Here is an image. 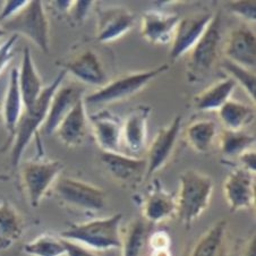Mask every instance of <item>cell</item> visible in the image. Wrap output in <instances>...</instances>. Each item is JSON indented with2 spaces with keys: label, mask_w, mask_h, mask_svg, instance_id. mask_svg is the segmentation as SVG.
<instances>
[{
  "label": "cell",
  "mask_w": 256,
  "mask_h": 256,
  "mask_svg": "<svg viewBox=\"0 0 256 256\" xmlns=\"http://www.w3.org/2000/svg\"><path fill=\"white\" fill-rule=\"evenodd\" d=\"M213 188L212 178L198 170L187 169L179 174L176 216L186 229H190L210 206Z\"/></svg>",
  "instance_id": "6da1fadb"
},
{
  "label": "cell",
  "mask_w": 256,
  "mask_h": 256,
  "mask_svg": "<svg viewBox=\"0 0 256 256\" xmlns=\"http://www.w3.org/2000/svg\"><path fill=\"white\" fill-rule=\"evenodd\" d=\"M67 75L65 70H60L52 82L44 86L41 96L31 108L24 109L16 124L15 130L12 135V142L10 148V164L16 169L20 166L23 153L31 140L36 136L39 128L42 127L48 114L50 101L54 92L60 86L64 78Z\"/></svg>",
  "instance_id": "7a4b0ae2"
},
{
  "label": "cell",
  "mask_w": 256,
  "mask_h": 256,
  "mask_svg": "<svg viewBox=\"0 0 256 256\" xmlns=\"http://www.w3.org/2000/svg\"><path fill=\"white\" fill-rule=\"evenodd\" d=\"M122 213L83 224H72L60 234L62 240L76 242L90 250L104 252L122 247Z\"/></svg>",
  "instance_id": "3957f363"
},
{
  "label": "cell",
  "mask_w": 256,
  "mask_h": 256,
  "mask_svg": "<svg viewBox=\"0 0 256 256\" xmlns=\"http://www.w3.org/2000/svg\"><path fill=\"white\" fill-rule=\"evenodd\" d=\"M169 70V64H162L146 70L132 72L118 76L117 78L106 82L104 86L99 88L90 96L83 98L84 104L85 106L112 104L114 102L126 100L142 91L148 83L167 72Z\"/></svg>",
  "instance_id": "277c9868"
},
{
  "label": "cell",
  "mask_w": 256,
  "mask_h": 256,
  "mask_svg": "<svg viewBox=\"0 0 256 256\" xmlns=\"http://www.w3.org/2000/svg\"><path fill=\"white\" fill-rule=\"evenodd\" d=\"M221 41V15L218 12L213 16L202 38L188 52L186 76L190 83H198L210 74L219 58Z\"/></svg>",
  "instance_id": "5b68a950"
},
{
  "label": "cell",
  "mask_w": 256,
  "mask_h": 256,
  "mask_svg": "<svg viewBox=\"0 0 256 256\" xmlns=\"http://www.w3.org/2000/svg\"><path fill=\"white\" fill-rule=\"evenodd\" d=\"M5 31L24 36L32 41L42 52L50 51V24L44 2L31 0L28 6L12 18L2 23Z\"/></svg>",
  "instance_id": "8992f818"
},
{
  "label": "cell",
  "mask_w": 256,
  "mask_h": 256,
  "mask_svg": "<svg viewBox=\"0 0 256 256\" xmlns=\"http://www.w3.org/2000/svg\"><path fill=\"white\" fill-rule=\"evenodd\" d=\"M64 169L59 160H30L20 168V182L32 208H38L41 200L54 185Z\"/></svg>",
  "instance_id": "52a82bcc"
},
{
  "label": "cell",
  "mask_w": 256,
  "mask_h": 256,
  "mask_svg": "<svg viewBox=\"0 0 256 256\" xmlns=\"http://www.w3.org/2000/svg\"><path fill=\"white\" fill-rule=\"evenodd\" d=\"M54 194L65 206L83 212L101 211L106 204V192L80 179L62 177L54 185Z\"/></svg>",
  "instance_id": "ba28073f"
},
{
  "label": "cell",
  "mask_w": 256,
  "mask_h": 256,
  "mask_svg": "<svg viewBox=\"0 0 256 256\" xmlns=\"http://www.w3.org/2000/svg\"><path fill=\"white\" fill-rule=\"evenodd\" d=\"M100 164L114 182L122 186L138 187L146 180V160L122 152H104L99 154Z\"/></svg>",
  "instance_id": "9c48e42d"
},
{
  "label": "cell",
  "mask_w": 256,
  "mask_h": 256,
  "mask_svg": "<svg viewBox=\"0 0 256 256\" xmlns=\"http://www.w3.org/2000/svg\"><path fill=\"white\" fill-rule=\"evenodd\" d=\"M180 116L174 117V120L158 132L156 138L146 152V179L151 178L156 172H160L172 160L177 140L182 130Z\"/></svg>",
  "instance_id": "30bf717a"
},
{
  "label": "cell",
  "mask_w": 256,
  "mask_h": 256,
  "mask_svg": "<svg viewBox=\"0 0 256 256\" xmlns=\"http://www.w3.org/2000/svg\"><path fill=\"white\" fill-rule=\"evenodd\" d=\"M214 14L213 12H203L200 15L187 16L180 18L174 30L172 40L170 42L169 58L172 62L185 56L194 48L198 40L211 23Z\"/></svg>",
  "instance_id": "8fae6325"
},
{
  "label": "cell",
  "mask_w": 256,
  "mask_h": 256,
  "mask_svg": "<svg viewBox=\"0 0 256 256\" xmlns=\"http://www.w3.org/2000/svg\"><path fill=\"white\" fill-rule=\"evenodd\" d=\"M224 198L232 212L252 208L255 204L254 174L242 169L234 168L228 174L222 184Z\"/></svg>",
  "instance_id": "7c38bea8"
},
{
  "label": "cell",
  "mask_w": 256,
  "mask_h": 256,
  "mask_svg": "<svg viewBox=\"0 0 256 256\" xmlns=\"http://www.w3.org/2000/svg\"><path fill=\"white\" fill-rule=\"evenodd\" d=\"M96 41L100 44L114 42L134 28L135 15L127 8L112 6L98 8Z\"/></svg>",
  "instance_id": "4fadbf2b"
},
{
  "label": "cell",
  "mask_w": 256,
  "mask_h": 256,
  "mask_svg": "<svg viewBox=\"0 0 256 256\" xmlns=\"http://www.w3.org/2000/svg\"><path fill=\"white\" fill-rule=\"evenodd\" d=\"M150 114V106L140 104L128 114L125 122H122V144L127 150L128 156L142 158L145 152Z\"/></svg>",
  "instance_id": "5bb4252c"
},
{
  "label": "cell",
  "mask_w": 256,
  "mask_h": 256,
  "mask_svg": "<svg viewBox=\"0 0 256 256\" xmlns=\"http://www.w3.org/2000/svg\"><path fill=\"white\" fill-rule=\"evenodd\" d=\"M176 196L164 190L159 179L152 182L142 200V216L145 222L161 224L176 216Z\"/></svg>",
  "instance_id": "9a60e30c"
},
{
  "label": "cell",
  "mask_w": 256,
  "mask_h": 256,
  "mask_svg": "<svg viewBox=\"0 0 256 256\" xmlns=\"http://www.w3.org/2000/svg\"><path fill=\"white\" fill-rule=\"evenodd\" d=\"M224 59L247 70H253L256 65V36L247 25H240L229 33L224 46Z\"/></svg>",
  "instance_id": "2e32d148"
},
{
  "label": "cell",
  "mask_w": 256,
  "mask_h": 256,
  "mask_svg": "<svg viewBox=\"0 0 256 256\" xmlns=\"http://www.w3.org/2000/svg\"><path fill=\"white\" fill-rule=\"evenodd\" d=\"M57 65L84 84L101 88L108 82L104 65L93 50H84L66 62H58Z\"/></svg>",
  "instance_id": "e0dca14e"
},
{
  "label": "cell",
  "mask_w": 256,
  "mask_h": 256,
  "mask_svg": "<svg viewBox=\"0 0 256 256\" xmlns=\"http://www.w3.org/2000/svg\"><path fill=\"white\" fill-rule=\"evenodd\" d=\"M179 20L180 16L174 12L146 10L143 12L140 20V36L151 44H169Z\"/></svg>",
  "instance_id": "ac0fdd59"
},
{
  "label": "cell",
  "mask_w": 256,
  "mask_h": 256,
  "mask_svg": "<svg viewBox=\"0 0 256 256\" xmlns=\"http://www.w3.org/2000/svg\"><path fill=\"white\" fill-rule=\"evenodd\" d=\"M88 118L100 150L104 152H120L122 128L120 118L106 109L88 114Z\"/></svg>",
  "instance_id": "d6986e66"
},
{
  "label": "cell",
  "mask_w": 256,
  "mask_h": 256,
  "mask_svg": "<svg viewBox=\"0 0 256 256\" xmlns=\"http://www.w3.org/2000/svg\"><path fill=\"white\" fill-rule=\"evenodd\" d=\"M83 88L72 86V85L62 86L60 85L50 101L48 114H46V120L42 125L44 133L46 135L56 133L62 119L66 117V114L74 108V106L80 99H83Z\"/></svg>",
  "instance_id": "ffe728a7"
},
{
  "label": "cell",
  "mask_w": 256,
  "mask_h": 256,
  "mask_svg": "<svg viewBox=\"0 0 256 256\" xmlns=\"http://www.w3.org/2000/svg\"><path fill=\"white\" fill-rule=\"evenodd\" d=\"M88 118L86 106L84 104V100L80 99L62 119L56 133L62 144L68 148H76L83 144L88 135Z\"/></svg>",
  "instance_id": "44dd1931"
},
{
  "label": "cell",
  "mask_w": 256,
  "mask_h": 256,
  "mask_svg": "<svg viewBox=\"0 0 256 256\" xmlns=\"http://www.w3.org/2000/svg\"><path fill=\"white\" fill-rule=\"evenodd\" d=\"M18 72V88L22 96L24 109H28L36 104L44 91V83L36 67L33 62V57L28 46L23 49L22 60Z\"/></svg>",
  "instance_id": "7402d4cb"
},
{
  "label": "cell",
  "mask_w": 256,
  "mask_h": 256,
  "mask_svg": "<svg viewBox=\"0 0 256 256\" xmlns=\"http://www.w3.org/2000/svg\"><path fill=\"white\" fill-rule=\"evenodd\" d=\"M25 218L10 200L0 202V250H6L22 237Z\"/></svg>",
  "instance_id": "603a6c76"
},
{
  "label": "cell",
  "mask_w": 256,
  "mask_h": 256,
  "mask_svg": "<svg viewBox=\"0 0 256 256\" xmlns=\"http://www.w3.org/2000/svg\"><path fill=\"white\" fill-rule=\"evenodd\" d=\"M234 88V80L227 76L198 93L193 99V106L202 112H218L226 102L232 99Z\"/></svg>",
  "instance_id": "cb8c5ba5"
},
{
  "label": "cell",
  "mask_w": 256,
  "mask_h": 256,
  "mask_svg": "<svg viewBox=\"0 0 256 256\" xmlns=\"http://www.w3.org/2000/svg\"><path fill=\"white\" fill-rule=\"evenodd\" d=\"M218 117L224 130L242 132L255 119V110L242 102L230 99L218 110Z\"/></svg>",
  "instance_id": "d4e9b609"
},
{
  "label": "cell",
  "mask_w": 256,
  "mask_h": 256,
  "mask_svg": "<svg viewBox=\"0 0 256 256\" xmlns=\"http://www.w3.org/2000/svg\"><path fill=\"white\" fill-rule=\"evenodd\" d=\"M23 110L24 104L18 88V72H17V68H12L2 104L4 122H5L6 130L10 136L14 133L16 124L18 122Z\"/></svg>",
  "instance_id": "484cf974"
},
{
  "label": "cell",
  "mask_w": 256,
  "mask_h": 256,
  "mask_svg": "<svg viewBox=\"0 0 256 256\" xmlns=\"http://www.w3.org/2000/svg\"><path fill=\"white\" fill-rule=\"evenodd\" d=\"M227 224V220H219L213 224L195 242L190 256H220Z\"/></svg>",
  "instance_id": "4316f807"
},
{
  "label": "cell",
  "mask_w": 256,
  "mask_h": 256,
  "mask_svg": "<svg viewBox=\"0 0 256 256\" xmlns=\"http://www.w3.org/2000/svg\"><path fill=\"white\" fill-rule=\"evenodd\" d=\"M218 136L216 124L208 119H200L187 126L185 138L187 143L198 153L210 151L213 142Z\"/></svg>",
  "instance_id": "83f0119b"
},
{
  "label": "cell",
  "mask_w": 256,
  "mask_h": 256,
  "mask_svg": "<svg viewBox=\"0 0 256 256\" xmlns=\"http://www.w3.org/2000/svg\"><path fill=\"white\" fill-rule=\"evenodd\" d=\"M148 240V226L143 219H135L122 234V256H142Z\"/></svg>",
  "instance_id": "f1b7e54d"
},
{
  "label": "cell",
  "mask_w": 256,
  "mask_h": 256,
  "mask_svg": "<svg viewBox=\"0 0 256 256\" xmlns=\"http://www.w3.org/2000/svg\"><path fill=\"white\" fill-rule=\"evenodd\" d=\"M219 148L226 158L240 156L242 152L253 148L255 144V136L242 132H232L224 130L218 135Z\"/></svg>",
  "instance_id": "f546056e"
},
{
  "label": "cell",
  "mask_w": 256,
  "mask_h": 256,
  "mask_svg": "<svg viewBox=\"0 0 256 256\" xmlns=\"http://www.w3.org/2000/svg\"><path fill=\"white\" fill-rule=\"evenodd\" d=\"M23 250L30 256H66L65 240L50 234L34 238L24 245Z\"/></svg>",
  "instance_id": "4dcf8cb0"
},
{
  "label": "cell",
  "mask_w": 256,
  "mask_h": 256,
  "mask_svg": "<svg viewBox=\"0 0 256 256\" xmlns=\"http://www.w3.org/2000/svg\"><path fill=\"white\" fill-rule=\"evenodd\" d=\"M221 67L227 72L229 78H232L234 80V83H238L245 90L246 94L250 98V100L255 102L256 78L253 70H247L245 67H242L237 64L227 60V59H224L221 62Z\"/></svg>",
  "instance_id": "1f68e13d"
},
{
  "label": "cell",
  "mask_w": 256,
  "mask_h": 256,
  "mask_svg": "<svg viewBox=\"0 0 256 256\" xmlns=\"http://www.w3.org/2000/svg\"><path fill=\"white\" fill-rule=\"evenodd\" d=\"M227 8L234 15L240 17L247 23L256 22V2L252 0H237L227 2Z\"/></svg>",
  "instance_id": "d6a6232c"
},
{
  "label": "cell",
  "mask_w": 256,
  "mask_h": 256,
  "mask_svg": "<svg viewBox=\"0 0 256 256\" xmlns=\"http://www.w3.org/2000/svg\"><path fill=\"white\" fill-rule=\"evenodd\" d=\"M94 2L91 0H78V2H72V6L70 8L68 16L70 17L72 22L75 24H82L85 18H86L90 10L93 6Z\"/></svg>",
  "instance_id": "836d02e7"
},
{
  "label": "cell",
  "mask_w": 256,
  "mask_h": 256,
  "mask_svg": "<svg viewBox=\"0 0 256 256\" xmlns=\"http://www.w3.org/2000/svg\"><path fill=\"white\" fill-rule=\"evenodd\" d=\"M17 40H18V36L17 34H12L7 40L0 44V74L5 70V68L12 62V57H14V46Z\"/></svg>",
  "instance_id": "e575fe53"
},
{
  "label": "cell",
  "mask_w": 256,
  "mask_h": 256,
  "mask_svg": "<svg viewBox=\"0 0 256 256\" xmlns=\"http://www.w3.org/2000/svg\"><path fill=\"white\" fill-rule=\"evenodd\" d=\"M28 2L30 0H8L4 2L2 10L0 12V22H6L20 14L28 6Z\"/></svg>",
  "instance_id": "d590c367"
},
{
  "label": "cell",
  "mask_w": 256,
  "mask_h": 256,
  "mask_svg": "<svg viewBox=\"0 0 256 256\" xmlns=\"http://www.w3.org/2000/svg\"><path fill=\"white\" fill-rule=\"evenodd\" d=\"M146 242L150 250H170V246H172V237H170V234L167 232H164V230H159V232L150 234Z\"/></svg>",
  "instance_id": "8d00e7d4"
},
{
  "label": "cell",
  "mask_w": 256,
  "mask_h": 256,
  "mask_svg": "<svg viewBox=\"0 0 256 256\" xmlns=\"http://www.w3.org/2000/svg\"><path fill=\"white\" fill-rule=\"evenodd\" d=\"M240 161L242 168L247 170V172L255 174L256 172V153L254 148H250L242 152V154L238 156Z\"/></svg>",
  "instance_id": "74e56055"
},
{
  "label": "cell",
  "mask_w": 256,
  "mask_h": 256,
  "mask_svg": "<svg viewBox=\"0 0 256 256\" xmlns=\"http://www.w3.org/2000/svg\"><path fill=\"white\" fill-rule=\"evenodd\" d=\"M65 246L66 256H98L93 250L85 248V247L76 244V242L65 240Z\"/></svg>",
  "instance_id": "f35d334b"
},
{
  "label": "cell",
  "mask_w": 256,
  "mask_h": 256,
  "mask_svg": "<svg viewBox=\"0 0 256 256\" xmlns=\"http://www.w3.org/2000/svg\"><path fill=\"white\" fill-rule=\"evenodd\" d=\"M54 5V7L60 12V14H66L68 15L70 8L72 6V0H67V2H62V0H59V2H51Z\"/></svg>",
  "instance_id": "ab89813d"
},
{
  "label": "cell",
  "mask_w": 256,
  "mask_h": 256,
  "mask_svg": "<svg viewBox=\"0 0 256 256\" xmlns=\"http://www.w3.org/2000/svg\"><path fill=\"white\" fill-rule=\"evenodd\" d=\"M242 256H256L255 234H253V236L250 238V240L247 242L245 250H244V253H242Z\"/></svg>",
  "instance_id": "60d3db41"
},
{
  "label": "cell",
  "mask_w": 256,
  "mask_h": 256,
  "mask_svg": "<svg viewBox=\"0 0 256 256\" xmlns=\"http://www.w3.org/2000/svg\"><path fill=\"white\" fill-rule=\"evenodd\" d=\"M150 256H172L170 250H150Z\"/></svg>",
  "instance_id": "b9f144b4"
},
{
  "label": "cell",
  "mask_w": 256,
  "mask_h": 256,
  "mask_svg": "<svg viewBox=\"0 0 256 256\" xmlns=\"http://www.w3.org/2000/svg\"><path fill=\"white\" fill-rule=\"evenodd\" d=\"M10 180V176L6 174H0V182H7Z\"/></svg>",
  "instance_id": "7bdbcfd3"
},
{
  "label": "cell",
  "mask_w": 256,
  "mask_h": 256,
  "mask_svg": "<svg viewBox=\"0 0 256 256\" xmlns=\"http://www.w3.org/2000/svg\"><path fill=\"white\" fill-rule=\"evenodd\" d=\"M5 36H7V32L2 28V25H0V39H2V38H4Z\"/></svg>",
  "instance_id": "ee69618b"
}]
</instances>
